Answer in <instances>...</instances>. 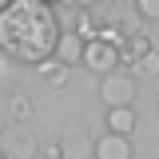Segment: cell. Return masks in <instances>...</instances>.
I'll list each match as a JSON object with an SVG mask.
<instances>
[{
	"mask_svg": "<svg viewBox=\"0 0 159 159\" xmlns=\"http://www.w3.org/2000/svg\"><path fill=\"white\" fill-rule=\"evenodd\" d=\"M60 20L52 0H4L0 4V56L16 64H40L56 52Z\"/></svg>",
	"mask_w": 159,
	"mask_h": 159,
	"instance_id": "1",
	"label": "cell"
},
{
	"mask_svg": "<svg viewBox=\"0 0 159 159\" xmlns=\"http://www.w3.org/2000/svg\"><path fill=\"white\" fill-rule=\"evenodd\" d=\"M80 64L88 68V72H96V76H103V72H116L119 64H123V52H119V40H107V36H88L84 40V52H80Z\"/></svg>",
	"mask_w": 159,
	"mask_h": 159,
	"instance_id": "2",
	"label": "cell"
},
{
	"mask_svg": "<svg viewBox=\"0 0 159 159\" xmlns=\"http://www.w3.org/2000/svg\"><path fill=\"white\" fill-rule=\"evenodd\" d=\"M99 99L111 107V103H131L135 99V80L131 76H123V72H103L99 76Z\"/></svg>",
	"mask_w": 159,
	"mask_h": 159,
	"instance_id": "3",
	"label": "cell"
},
{
	"mask_svg": "<svg viewBox=\"0 0 159 159\" xmlns=\"http://www.w3.org/2000/svg\"><path fill=\"white\" fill-rule=\"evenodd\" d=\"M96 155L99 159H131V135L103 131V135L96 139Z\"/></svg>",
	"mask_w": 159,
	"mask_h": 159,
	"instance_id": "4",
	"label": "cell"
},
{
	"mask_svg": "<svg viewBox=\"0 0 159 159\" xmlns=\"http://www.w3.org/2000/svg\"><path fill=\"white\" fill-rule=\"evenodd\" d=\"M103 127H107V131H119V135H131V131L139 127L135 107H131V103H111L107 116H103Z\"/></svg>",
	"mask_w": 159,
	"mask_h": 159,
	"instance_id": "5",
	"label": "cell"
},
{
	"mask_svg": "<svg viewBox=\"0 0 159 159\" xmlns=\"http://www.w3.org/2000/svg\"><path fill=\"white\" fill-rule=\"evenodd\" d=\"M80 52H84V36H80L76 28H60L56 52H52V56H60L64 64H80Z\"/></svg>",
	"mask_w": 159,
	"mask_h": 159,
	"instance_id": "6",
	"label": "cell"
},
{
	"mask_svg": "<svg viewBox=\"0 0 159 159\" xmlns=\"http://www.w3.org/2000/svg\"><path fill=\"white\" fill-rule=\"evenodd\" d=\"M32 68H36L40 80H44V84H52V88H64V84H68V76H72V64H64L60 56H56V60L44 56L40 64H32Z\"/></svg>",
	"mask_w": 159,
	"mask_h": 159,
	"instance_id": "7",
	"label": "cell"
},
{
	"mask_svg": "<svg viewBox=\"0 0 159 159\" xmlns=\"http://www.w3.org/2000/svg\"><path fill=\"white\" fill-rule=\"evenodd\" d=\"M127 68L135 72V80H155V76H159V52H155V48H147V52L135 56Z\"/></svg>",
	"mask_w": 159,
	"mask_h": 159,
	"instance_id": "8",
	"label": "cell"
},
{
	"mask_svg": "<svg viewBox=\"0 0 159 159\" xmlns=\"http://www.w3.org/2000/svg\"><path fill=\"white\" fill-rule=\"evenodd\" d=\"M8 116H12V123H28L32 119V99L24 96V92H16L12 103H8Z\"/></svg>",
	"mask_w": 159,
	"mask_h": 159,
	"instance_id": "9",
	"label": "cell"
},
{
	"mask_svg": "<svg viewBox=\"0 0 159 159\" xmlns=\"http://www.w3.org/2000/svg\"><path fill=\"white\" fill-rule=\"evenodd\" d=\"M0 147H8V151H36V143H32V139H24L20 131H12L8 139L0 135Z\"/></svg>",
	"mask_w": 159,
	"mask_h": 159,
	"instance_id": "10",
	"label": "cell"
},
{
	"mask_svg": "<svg viewBox=\"0 0 159 159\" xmlns=\"http://www.w3.org/2000/svg\"><path fill=\"white\" fill-rule=\"evenodd\" d=\"M135 12H139V20L155 24L159 20V0H135Z\"/></svg>",
	"mask_w": 159,
	"mask_h": 159,
	"instance_id": "11",
	"label": "cell"
},
{
	"mask_svg": "<svg viewBox=\"0 0 159 159\" xmlns=\"http://www.w3.org/2000/svg\"><path fill=\"white\" fill-rule=\"evenodd\" d=\"M44 155H48V159H60V155H64V147H60V143H48V147H44Z\"/></svg>",
	"mask_w": 159,
	"mask_h": 159,
	"instance_id": "12",
	"label": "cell"
},
{
	"mask_svg": "<svg viewBox=\"0 0 159 159\" xmlns=\"http://www.w3.org/2000/svg\"><path fill=\"white\" fill-rule=\"evenodd\" d=\"M0 135H4V119H0Z\"/></svg>",
	"mask_w": 159,
	"mask_h": 159,
	"instance_id": "13",
	"label": "cell"
},
{
	"mask_svg": "<svg viewBox=\"0 0 159 159\" xmlns=\"http://www.w3.org/2000/svg\"><path fill=\"white\" fill-rule=\"evenodd\" d=\"M0 4H4V0H0Z\"/></svg>",
	"mask_w": 159,
	"mask_h": 159,
	"instance_id": "14",
	"label": "cell"
}]
</instances>
